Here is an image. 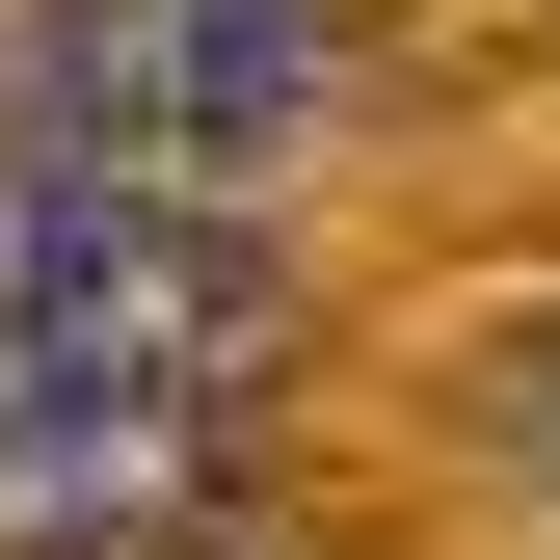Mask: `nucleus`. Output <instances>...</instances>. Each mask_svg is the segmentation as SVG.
Wrapping results in <instances>:
<instances>
[{
	"instance_id": "obj_1",
	"label": "nucleus",
	"mask_w": 560,
	"mask_h": 560,
	"mask_svg": "<svg viewBox=\"0 0 560 560\" xmlns=\"http://www.w3.org/2000/svg\"><path fill=\"white\" fill-rule=\"evenodd\" d=\"M241 267L187 187L133 161H0V400H133V428H214Z\"/></svg>"
},
{
	"instance_id": "obj_2",
	"label": "nucleus",
	"mask_w": 560,
	"mask_h": 560,
	"mask_svg": "<svg viewBox=\"0 0 560 560\" xmlns=\"http://www.w3.org/2000/svg\"><path fill=\"white\" fill-rule=\"evenodd\" d=\"M294 133H320V27H294V0H107V27H81V161L187 187V214L267 187Z\"/></svg>"
},
{
	"instance_id": "obj_3",
	"label": "nucleus",
	"mask_w": 560,
	"mask_h": 560,
	"mask_svg": "<svg viewBox=\"0 0 560 560\" xmlns=\"http://www.w3.org/2000/svg\"><path fill=\"white\" fill-rule=\"evenodd\" d=\"M480 428H508V480H534V508H560V294L508 320V374H480Z\"/></svg>"
}]
</instances>
